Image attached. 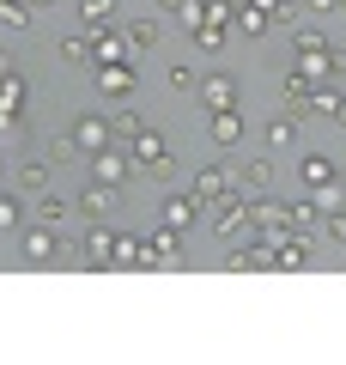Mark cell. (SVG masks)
<instances>
[{
	"instance_id": "obj_1",
	"label": "cell",
	"mask_w": 346,
	"mask_h": 365,
	"mask_svg": "<svg viewBox=\"0 0 346 365\" xmlns=\"http://www.w3.org/2000/svg\"><path fill=\"white\" fill-rule=\"evenodd\" d=\"M206 225H213L219 237H231V244L256 237V220H249V195H243V189H231L225 201H213V207H206Z\"/></svg>"
},
{
	"instance_id": "obj_2",
	"label": "cell",
	"mask_w": 346,
	"mask_h": 365,
	"mask_svg": "<svg viewBox=\"0 0 346 365\" xmlns=\"http://www.w3.org/2000/svg\"><path fill=\"white\" fill-rule=\"evenodd\" d=\"M25 104H31V86L13 61L0 67V134H19L25 128Z\"/></svg>"
},
{
	"instance_id": "obj_3",
	"label": "cell",
	"mask_w": 346,
	"mask_h": 365,
	"mask_svg": "<svg viewBox=\"0 0 346 365\" xmlns=\"http://www.w3.org/2000/svg\"><path fill=\"white\" fill-rule=\"evenodd\" d=\"M128 158H134L140 170H152V177H170V140H164L158 128H140V134H134V140H128Z\"/></svg>"
},
{
	"instance_id": "obj_4",
	"label": "cell",
	"mask_w": 346,
	"mask_h": 365,
	"mask_svg": "<svg viewBox=\"0 0 346 365\" xmlns=\"http://www.w3.org/2000/svg\"><path fill=\"white\" fill-rule=\"evenodd\" d=\"M231 189H237V177H231L225 165H201V170H194V182H189V195L201 201V207H213V201H225Z\"/></svg>"
},
{
	"instance_id": "obj_5",
	"label": "cell",
	"mask_w": 346,
	"mask_h": 365,
	"mask_svg": "<svg viewBox=\"0 0 346 365\" xmlns=\"http://www.w3.org/2000/svg\"><path fill=\"white\" fill-rule=\"evenodd\" d=\"M177 250H182V232L158 225L152 237H140V268H164V262H177Z\"/></svg>"
},
{
	"instance_id": "obj_6",
	"label": "cell",
	"mask_w": 346,
	"mask_h": 365,
	"mask_svg": "<svg viewBox=\"0 0 346 365\" xmlns=\"http://www.w3.org/2000/svg\"><path fill=\"white\" fill-rule=\"evenodd\" d=\"M61 256H67V244H61V232H55V225L25 232V262H31V268H49V262H61Z\"/></svg>"
},
{
	"instance_id": "obj_7",
	"label": "cell",
	"mask_w": 346,
	"mask_h": 365,
	"mask_svg": "<svg viewBox=\"0 0 346 365\" xmlns=\"http://www.w3.org/2000/svg\"><path fill=\"white\" fill-rule=\"evenodd\" d=\"M128 170H134V158H128V153H115V146L91 153V177L110 182V189H128Z\"/></svg>"
},
{
	"instance_id": "obj_8",
	"label": "cell",
	"mask_w": 346,
	"mask_h": 365,
	"mask_svg": "<svg viewBox=\"0 0 346 365\" xmlns=\"http://www.w3.org/2000/svg\"><path fill=\"white\" fill-rule=\"evenodd\" d=\"M310 256H316V244H310V237H304V232H298V225H292V232L280 237V250H273V268L298 274V268H310Z\"/></svg>"
},
{
	"instance_id": "obj_9",
	"label": "cell",
	"mask_w": 346,
	"mask_h": 365,
	"mask_svg": "<svg viewBox=\"0 0 346 365\" xmlns=\"http://www.w3.org/2000/svg\"><path fill=\"white\" fill-rule=\"evenodd\" d=\"M110 61H134V49H128V31H98L91 37V67H110Z\"/></svg>"
},
{
	"instance_id": "obj_10",
	"label": "cell",
	"mask_w": 346,
	"mask_h": 365,
	"mask_svg": "<svg viewBox=\"0 0 346 365\" xmlns=\"http://www.w3.org/2000/svg\"><path fill=\"white\" fill-rule=\"evenodd\" d=\"M73 140H79V153H103V146H110L115 140V134H110V116H91V110H85V116H79L73 122Z\"/></svg>"
},
{
	"instance_id": "obj_11",
	"label": "cell",
	"mask_w": 346,
	"mask_h": 365,
	"mask_svg": "<svg viewBox=\"0 0 346 365\" xmlns=\"http://www.w3.org/2000/svg\"><path fill=\"white\" fill-rule=\"evenodd\" d=\"M243 128H249L243 110H213V116H206V134H213V146H237V140H243Z\"/></svg>"
},
{
	"instance_id": "obj_12",
	"label": "cell",
	"mask_w": 346,
	"mask_h": 365,
	"mask_svg": "<svg viewBox=\"0 0 346 365\" xmlns=\"http://www.w3.org/2000/svg\"><path fill=\"white\" fill-rule=\"evenodd\" d=\"M79 256H85L91 268H115V232H110V225H91L85 244H79Z\"/></svg>"
},
{
	"instance_id": "obj_13",
	"label": "cell",
	"mask_w": 346,
	"mask_h": 365,
	"mask_svg": "<svg viewBox=\"0 0 346 365\" xmlns=\"http://www.w3.org/2000/svg\"><path fill=\"white\" fill-rule=\"evenodd\" d=\"M201 104L206 110H237V79L231 73H206L201 79Z\"/></svg>"
},
{
	"instance_id": "obj_14",
	"label": "cell",
	"mask_w": 346,
	"mask_h": 365,
	"mask_svg": "<svg viewBox=\"0 0 346 365\" xmlns=\"http://www.w3.org/2000/svg\"><path fill=\"white\" fill-rule=\"evenodd\" d=\"M298 182H304L310 195H316V189H328V182H340V170H334V158H328V153H310L304 165H298Z\"/></svg>"
},
{
	"instance_id": "obj_15",
	"label": "cell",
	"mask_w": 346,
	"mask_h": 365,
	"mask_svg": "<svg viewBox=\"0 0 346 365\" xmlns=\"http://www.w3.org/2000/svg\"><path fill=\"white\" fill-rule=\"evenodd\" d=\"M98 91H103V98H128V91H134V61L98 67Z\"/></svg>"
},
{
	"instance_id": "obj_16",
	"label": "cell",
	"mask_w": 346,
	"mask_h": 365,
	"mask_svg": "<svg viewBox=\"0 0 346 365\" xmlns=\"http://www.w3.org/2000/svg\"><path fill=\"white\" fill-rule=\"evenodd\" d=\"M115 195H122V189H110V182H98V177H91V182H85V195H79L73 207H79V213H91V220H103V213L115 207Z\"/></svg>"
},
{
	"instance_id": "obj_17",
	"label": "cell",
	"mask_w": 346,
	"mask_h": 365,
	"mask_svg": "<svg viewBox=\"0 0 346 365\" xmlns=\"http://www.w3.org/2000/svg\"><path fill=\"white\" fill-rule=\"evenodd\" d=\"M237 189H243L249 201H256V195H268V189H273V165H268V158H249V165H243V177H237Z\"/></svg>"
},
{
	"instance_id": "obj_18",
	"label": "cell",
	"mask_w": 346,
	"mask_h": 365,
	"mask_svg": "<svg viewBox=\"0 0 346 365\" xmlns=\"http://www.w3.org/2000/svg\"><path fill=\"white\" fill-rule=\"evenodd\" d=\"M194 220H201V201H194V195H164V225H177V232H189Z\"/></svg>"
},
{
	"instance_id": "obj_19",
	"label": "cell",
	"mask_w": 346,
	"mask_h": 365,
	"mask_svg": "<svg viewBox=\"0 0 346 365\" xmlns=\"http://www.w3.org/2000/svg\"><path fill=\"white\" fill-rule=\"evenodd\" d=\"M110 25H115V0H85V6H79V31L98 37V31H110Z\"/></svg>"
},
{
	"instance_id": "obj_20",
	"label": "cell",
	"mask_w": 346,
	"mask_h": 365,
	"mask_svg": "<svg viewBox=\"0 0 346 365\" xmlns=\"http://www.w3.org/2000/svg\"><path fill=\"white\" fill-rule=\"evenodd\" d=\"M158 37H164L158 13H146V19H134V25H128V49H134V55H140V49H158Z\"/></svg>"
},
{
	"instance_id": "obj_21",
	"label": "cell",
	"mask_w": 346,
	"mask_h": 365,
	"mask_svg": "<svg viewBox=\"0 0 346 365\" xmlns=\"http://www.w3.org/2000/svg\"><path fill=\"white\" fill-rule=\"evenodd\" d=\"M328 49H334V43L322 37L316 25H304V31H292V55H298V61H316V55H328Z\"/></svg>"
},
{
	"instance_id": "obj_22",
	"label": "cell",
	"mask_w": 346,
	"mask_h": 365,
	"mask_svg": "<svg viewBox=\"0 0 346 365\" xmlns=\"http://www.w3.org/2000/svg\"><path fill=\"white\" fill-rule=\"evenodd\" d=\"M292 140H298V116H292V110H280V116L268 122V146H273V153H285Z\"/></svg>"
},
{
	"instance_id": "obj_23",
	"label": "cell",
	"mask_w": 346,
	"mask_h": 365,
	"mask_svg": "<svg viewBox=\"0 0 346 365\" xmlns=\"http://www.w3.org/2000/svg\"><path fill=\"white\" fill-rule=\"evenodd\" d=\"M19 189L43 195V189H49V158H25V165H19Z\"/></svg>"
},
{
	"instance_id": "obj_24",
	"label": "cell",
	"mask_w": 346,
	"mask_h": 365,
	"mask_svg": "<svg viewBox=\"0 0 346 365\" xmlns=\"http://www.w3.org/2000/svg\"><path fill=\"white\" fill-rule=\"evenodd\" d=\"M225 31H231V25H206V19H194V25H189V37L201 43L206 55H219V49H225Z\"/></svg>"
},
{
	"instance_id": "obj_25",
	"label": "cell",
	"mask_w": 346,
	"mask_h": 365,
	"mask_svg": "<svg viewBox=\"0 0 346 365\" xmlns=\"http://www.w3.org/2000/svg\"><path fill=\"white\" fill-rule=\"evenodd\" d=\"M31 13H37L31 0H0V25L6 31H31Z\"/></svg>"
},
{
	"instance_id": "obj_26",
	"label": "cell",
	"mask_w": 346,
	"mask_h": 365,
	"mask_svg": "<svg viewBox=\"0 0 346 365\" xmlns=\"http://www.w3.org/2000/svg\"><path fill=\"white\" fill-rule=\"evenodd\" d=\"M61 61L91 67V31H73V37H61Z\"/></svg>"
},
{
	"instance_id": "obj_27",
	"label": "cell",
	"mask_w": 346,
	"mask_h": 365,
	"mask_svg": "<svg viewBox=\"0 0 346 365\" xmlns=\"http://www.w3.org/2000/svg\"><path fill=\"white\" fill-rule=\"evenodd\" d=\"M237 31H243V37H268L273 19H268V13H256V6H237Z\"/></svg>"
},
{
	"instance_id": "obj_28",
	"label": "cell",
	"mask_w": 346,
	"mask_h": 365,
	"mask_svg": "<svg viewBox=\"0 0 346 365\" xmlns=\"http://www.w3.org/2000/svg\"><path fill=\"white\" fill-rule=\"evenodd\" d=\"M285 213H292V225H298V232H304V225H316V220H322L316 195H298V201H285Z\"/></svg>"
},
{
	"instance_id": "obj_29",
	"label": "cell",
	"mask_w": 346,
	"mask_h": 365,
	"mask_svg": "<svg viewBox=\"0 0 346 365\" xmlns=\"http://www.w3.org/2000/svg\"><path fill=\"white\" fill-rule=\"evenodd\" d=\"M49 158H55V165H73V158H85V153H79V140H73V128L49 140Z\"/></svg>"
},
{
	"instance_id": "obj_30",
	"label": "cell",
	"mask_w": 346,
	"mask_h": 365,
	"mask_svg": "<svg viewBox=\"0 0 346 365\" xmlns=\"http://www.w3.org/2000/svg\"><path fill=\"white\" fill-rule=\"evenodd\" d=\"M67 213H73V201H61V195H43V201H37V220H43V225H61Z\"/></svg>"
},
{
	"instance_id": "obj_31",
	"label": "cell",
	"mask_w": 346,
	"mask_h": 365,
	"mask_svg": "<svg viewBox=\"0 0 346 365\" xmlns=\"http://www.w3.org/2000/svg\"><path fill=\"white\" fill-rule=\"evenodd\" d=\"M140 128H146V122L134 116V110H115V116H110V134H115V140H134Z\"/></svg>"
},
{
	"instance_id": "obj_32",
	"label": "cell",
	"mask_w": 346,
	"mask_h": 365,
	"mask_svg": "<svg viewBox=\"0 0 346 365\" xmlns=\"http://www.w3.org/2000/svg\"><path fill=\"white\" fill-rule=\"evenodd\" d=\"M322 232H328V244H346V213L328 207V213H322Z\"/></svg>"
},
{
	"instance_id": "obj_33",
	"label": "cell",
	"mask_w": 346,
	"mask_h": 365,
	"mask_svg": "<svg viewBox=\"0 0 346 365\" xmlns=\"http://www.w3.org/2000/svg\"><path fill=\"white\" fill-rule=\"evenodd\" d=\"M19 220H25V207H19V195H0V232H13Z\"/></svg>"
},
{
	"instance_id": "obj_34",
	"label": "cell",
	"mask_w": 346,
	"mask_h": 365,
	"mask_svg": "<svg viewBox=\"0 0 346 365\" xmlns=\"http://www.w3.org/2000/svg\"><path fill=\"white\" fill-rule=\"evenodd\" d=\"M316 207L328 213V207H346V182H328V189H316Z\"/></svg>"
},
{
	"instance_id": "obj_35",
	"label": "cell",
	"mask_w": 346,
	"mask_h": 365,
	"mask_svg": "<svg viewBox=\"0 0 346 365\" xmlns=\"http://www.w3.org/2000/svg\"><path fill=\"white\" fill-rule=\"evenodd\" d=\"M243 6H256V13H268L273 25H280V19H292V13H285V6H280V0H243Z\"/></svg>"
},
{
	"instance_id": "obj_36",
	"label": "cell",
	"mask_w": 346,
	"mask_h": 365,
	"mask_svg": "<svg viewBox=\"0 0 346 365\" xmlns=\"http://www.w3.org/2000/svg\"><path fill=\"white\" fill-rule=\"evenodd\" d=\"M328 122H334V128H346V91H340V98H334V110H328Z\"/></svg>"
},
{
	"instance_id": "obj_37",
	"label": "cell",
	"mask_w": 346,
	"mask_h": 365,
	"mask_svg": "<svg viewBox=\"0 0 346 365\" xmlns=\"http://www.w3.org/2000/svg\"><path fill=\"white\" fill-rule=\"evenodd\" d=\"M310 6H316V13H346L340 0H310Z\"/></svg>"
},
{
	"instance_id": "obj_38",
	"label": "cell",
	"mask_w": 346,
	"mask_h": 365,
	"mask_svg": "<svg viewBox=\"0 0 346 365\" xmlns=\"http://www.w3.org/2000/svg\"><path fill=\"white\" fill-rule=\"evenodd\" d=\"M158 6H164V13H182V6H189V0H158Z\"/></svg>"
},
{
	"instance_id": "obj_39",
	"label": "cell",
	"mask_w": 346,
	"mask_h": 365,
	"mask_svg": "<svg viewBox=\"0 0 346 365\" xmlns=\"http://www.w3.org/2000/svg\"><path fill=\"white\" fill-rule=\"evenodd\" d=\"M31 6H55V0H31Z\"/></svg>"
},
{
	"instance_id": "obj_40",
	"label": "cell",
	"mask_w": 346,
	"mask_h": 365,
	"mask_svg": "<svg viewBox=\"0 0 346 365\" xmlns=\"http://www.w3.org/2000/svg\"><path fill=\"white\" fill-rule=\"evenodd\" d=\"M0 177H6V158H0Z\"/></svg>"
}]
</instances>
